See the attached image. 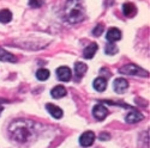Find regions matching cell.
I'll return each instance as SVG.
<instances>
[{
	"instance_id": "1",
	"label": "cell",
	"mask_w": 150,
	"mask_h": 148,
	"mask_svg": "<svg viewBox=\"0 0 150 148\" xmlns=\"http://www.w3.org/2000/svg\"><path fill=\"white\" fill-rule=\"evenodd\" d=\"M11 138L19 143L29 142L35 136V124L31 121L16 119L10 124L8 128Z\"/></svg>"
},
{
	"instance_id": "2",
	"label": "cell",
	"mask_w": 150,
	"mask_h": 148,
	"mask_svg": "<svg viewBox=\"0 0 150 148\" xmlns=\"http://www.w3.org/2000/svg\"><path fill=\"white\" fill-rule=\"evenodd\" d=\"M65 20L71 24H77L84 20L85 10L83 6V0H67L64 10Z\"/></svg>"
},
{
	"instance_id": "3",
	"label": "cell",
	"mask_w": 150,
	"mask_h": 148,
	"mask_svg": "<svg viewBox=\"0 0 150 148\" xmlns=\"http://www.w3.org/2000/svg\"><path fill=\"white\" fill-rule=\"evenodd\" d=\"M119 72L121 74H125V75H137V77H148V72H145L144 69H142L139 66H136L133 64H129V65H125L122 66Z\"/></svg>"
},
{
	"instance_id": "4",
	"label": "cell",
	"mask_w": 150,
	"mask_h": 148,
	"mask_svg": "<svg viewBox=\"0 0 150 148\" xmlns=\"http://www.w3.org/2000/svg\"><path fill=\"white\" fill-rule=\"evenodd\" d=\"M107 115H108V110L102 104H97V105L94 106V109H93V116L95 117V119L103 121L107 117Z\"/></svg>"
},
{
	"instance_id": "5",
	"label": "cell",
	"mask_w": 150,
	"mask_h": 148,
	"mask_svg": "<svg viewBox=\"0 0 150 148\" xmlns=\"http://www.w3.org/2000/svg\"><path fill=\"white\" fill-rule=\"evenodd\" d=\"M95 141V134L93 131H85L79 138V145L82 147H90Z\"/></svg>"
},
{
	"instance_id": "6",
	"label": "cell",
	"mask_w": 150,
	"mask_h": 148,
	"mask_svg": "<svg viewBox=\"0 0 150 148\" xmlns=\"http://www.w3.org/2000/svg\"><path fill=\"white\" fill-rule=\"evenodd\" d=\"M57 75H58V79L60 81H70L71 80V77H72V73H71V69L66 66H61L57 69Z\"/></svg>"
},
{
	"instance_id": "7",
	"label": "cell",
	"mask_w": 150,
	"mask_h": 148,
	"mask_svg": "<svg viewBox=\"0 0 150 148\" xmlns=\"http://www.w3.org/2000/svg\"><path fill=\"white\" fill-rule=\"evenodd\" d=\"M121 38V31L117 28H112L107 31V35H106V40L109 42V43H114L117 41H119Z\"/></svg>"
},
{
	"instance_id": "8",
	"label": "cell",
	"mask_w": 150,
	"mask_h": 148,
	"mask_svg": "<svg viewBox=\"0 0 150 148\" xmlns=\"http://www.w3.org/2000/svg\"><path fill=\"white\" fill-rule=\"evenodd\" d=\"M129 89V82L125 80L124 78H118L114 80V91L119 94L124 93L125 91H126Z\"/></svg>"
},
{
	"instance_id": "9",
	"label": "cell",
	"mask_w": 150,
	"mask_h": 148,
	"mask_svg": "<svg viewBox=\"0 0 150 148\" xmlns=\"http://www.w3.org/2000/svg\"><path fill=\"white\" fill-rule=\"evenodd\" d=\"M94 89L97 91V92H103L106 89H107V80L103 78V77H98L94 80Z\"/></svg>"
},
{
	"instance_id": "10",
	"label": "cell",
	"mask_w": 150,
	"mask_h": 148,
	"mask_svg": "<svg viewBox=\"0 0 150 148\" xmlns=\"http://www.w3.org/2000/svg\"><path fill=\"white\" fill-rule=\"evenodd\" d=\"M46 109H47V111L49 114H51L54 118H61L62 117V110L59 108V106H57V105H54V104H47L46 105Z\"/></svg>"
},
{
	"instance_id": "11",
	"label": "cell",
	"mask_w": 150,
	"mask_h": 148,
	"mask_svg": "<svg viewBox=\"0 0 150 148\" xmlns=\"http://www.w3.org/2000/svg\"><path fill=\"white\" fill-rule=\"evenodd\" d=\"M0 61H4V62H17V57L0 47Z\"/></svg>"
},
{
	"instance_id": "12",
	"label": "cell",
	"mask_w": 150,
	"mask_h": 148,
	"mask_svg": "<svg viewBox=\"0 0 150 148\" xmlns=\"http://www.w3.org/2000/svg\"><path fill=\"white\" fill-rule=\"evenodd\" d=\"M96 52H97V44H96V43H90V44L83 50V56H84L85 59H93Z\"/></svg>"
},
{
	"instance_id": "13",
	"label": "cell",
	"mask_w": 150,
	"mask_h": 148,
	"mask_svg": "<svg viewBox=\"0 0 150 148\" xmlns=\"http://www.w3.org/2000/svg\"><path fill=\"white\" fill-rule=\"evenodd\" d=\"M143 118H144V116L141 112H138V111H131V112L127 114V116H126V122L132 124V123H137V122L142 121Z\"/></svg>"
},
{
	"instance_id": "14",
	"label": "cell",
	"mask_w": 150,
	"mask_h": 148,
	"mask_svg": "<svg viewBox=\"0 0 150 148\" xmlns=\"http://www.w3.org/2000/svg\"><path fill=\"white\" fill-rule=\"evenodd\" d=\"M51 94L53 98H55V99H59V98H62V97L66 96V89L64 86H55V87L51 91Z\"/></svg>"
},
{
	"instance_id": "15",
	"label": "cell",
	"mask_w": 150,
	"mask_h": 148,
	"mask_svg": "<svg viewBox=\"0 0 150 148\" xmlns=\"http://www.w3.org/2000/svg\"><path fill=\"white\" fill-rule=\"evenodd\" d=\"M86 71H88V66H86L85 64H83V62H77L76 65H74V72H76L77 78H82Z\"/></svg>"
},
{
	"instance_id": "16",
	"label": "cell",
	"mask_w": 150,
	"mask_h": 148,
	"mask_svg": "<svg viewBox=\"0 0 150 148\" xmlns=\"http://www.w3.org/2000/svg\"><path fill=\"white\" fill-rule=\"evenodd\" d=\"M122 12H124V15L126 17H132L136 13V7L131 3H126V4H124V6H122Z\"/></svg>"
},
{
	"instance_id": "17",
	"label": "cell",
	"mask_w": 150,
	"mask_h": 148,
	"mask_svg": "<svg viewBox=\"0 0 150 148\" xmlns=\"http://www.w3.org/2000/svg\"><path fill=\"white\" fill-rule=\"evenodd\" d=\"M12 19V13H11V11H8L7 8H4L0 11V22L6 24L8 22H11Z\"/></svg>"
},
{
	"instance_id": "18",
	"label": "cell",
	"mask_w": 150,
	"mask_h": 148,
	"mask_svg": "<svg viewBox=\"0 0 150 148\" xmlns=\"http://www.w3.org/2000/svg\"><path fill=\"white\" fill-rule=\"evenodd\" d=\"M49 75H51L49 71H48V69H45V68H42V69H40V71H37V73H36V78L39 79V80H41V81L47 80V79L49 78Z\"/></svg>"
},
{
	"instance_id": "19",
	"label": "cell",
	"mask_w": 150,
	"mask_h": 148,
	"mask_svg": "<svg viewBox=\"0 0 150 148\" xmlns=\"http://www.w3.org/2000/svg\"><path fill=\"white\" fill-rule=\"evenodd\" d=\"M105 53H106L107 55H114V54L118 53V48H117L113 43H108V44L106 45V48H105Z\"/></svg>"
},
{
	"instance_id": "20",
	"label": "cell",
	"mask_w": 150,
	"mask_h": 148,
	"mask_svg": "<svg viewBox=\"0 0 150 148\" xmlns=\"http://www.w3.org/2000/svg\"><path fill=\"white\" fill-rule=\"evenodd\" d=\"M103 30H105L103 24H97V25L94 28V30H93V35L96 36V37H98V36H101V35H102Z\"/></svg>"
},
{
	"instance_id": "21",
	"label": "cell",
	"mask_w": 150,
	"mask_h": 148,
	"mask_svg": "<svg viewBox=\"0 0 150 148\" xmlns=\"http://www.w3.org/2000/svg\"><path fill=\"white\" fill-rule=\"evenodd\" d=\"M45 4V0H29V6L33 8H39Z\"/></svg>"
},
{
	"instance_id": "22",
	"label": "cell",
	"mask_w": 150,
	"mask_h": 148,
	"mask_svg": "<svg viewBox=\"0 0 150 148\" xmlns=\"http://www.w3.org/2000/svg\"><path fill=\"white\" fill-rule=\"evenodd\" d=\"M98 139L103 141V140H109V139H110V136H109V135H108L107 133H102V134L98 136Z\"/></svg>"
},
{
	"instance_id": "23",
	"label": "cell",
	"mask_w": 150,
	"mask_h": 148,
	"mask_svg": "<svg viewBox=\"0 0 150 148\" xmlns=\"http://www.w3.org/2000/svg\"><path fill=\"white\" fill-rule=\"evenodd\" d=\"M1 111H3V108H1V106H0V114H1Z\"/></svg>"
}]
</instances>
